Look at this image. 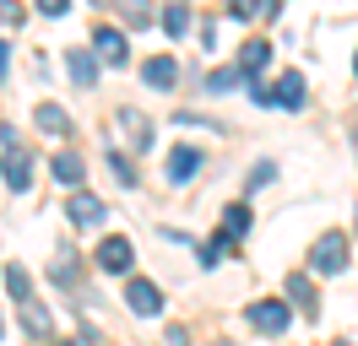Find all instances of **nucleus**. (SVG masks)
Returning <instances> with one entry per match:
<instances>
[{"instance_id": "obj_4", "label": "nucleus", "mask_w": 358, "mask_h": 346, "mask_svg": "<svg viewBox=\"0 0 358 346\" xmlns=\"http://www.w3.org/2000/svg\"><path fill=\"white\" fill-rule=\"evenodd\" d=\"M250 324L266 330V336H282V330H288V303H277V298L250 303Z\"/></svg>"}, {"instance_id": "obj_35", "label": "nucleus", "mask_w": 358, "mask_h": 346, "mask_svg": "<svg viewBox=\"0 0 358 346\" xmlns=\"http://www.w3.org/2000/svg\"><path fill=\"white\" fill-rule=\"evenodd\" d=\"M353 70H358V60H353Z\"/></svg>"}, {"instance_id": "obj_31", "label": "nucleus", "mask_w": 358, "mask_h": 346, "mask_svg": "<svg viewBox=\"0 0 358 346\" xmlns=\"http://www.w3.org/2000/svg\"><path fill=\"white\" fill-rule=\"evenodd\" d=\"M60 346H82V341H60Z\"/></svg>"}, {"instance_id": "obj_15", "label": "nucleus", "mask_w": 358, "mask_h": 346, "mask_svg": "<svg viewBox=\"0 0 358 346\" xmlns=\"http://www.w3.org/2000/svg\"><path fill=\"white\" fill-rule=\"evenodd\" d=\"M288 298L299 303V308H304V314H320V298H315V287H310V276H288Z\"/></svg>"}, {"instance_id": "obj_30", "label": "nucleus", "mask_w": 358, "mask_h": 346, "mask_svg": "<svg viewBox=\"0 0 358 346\" xmlns=\"http://www.w3.org/2000/svg\"><path fill=\"white\" fill-rule=\"evenodd\" d=\"M0 82H6V43H0Z\"/></svg>"}, {"instance_id": "obj_9", "label": "nucleus", "mask_w": 358, "mask_h": 346, "mask_svg": "<svg viewBox=\"0 0 358 346\" xmlns=\"http://www.w3.org/2000/svg\"><path fill=\"white\" fill-rule=\"evenodd\" d=\"M196 168H201V151L196 146H174L169 151V179H174V184H190Z\"/></svg>"}, {"instance_id": "obj_21", "label": "nucleus", "mask_w": 358, "mask_h": 346, "mask_svg": "<svg viewBox=\"0 0 358 346\" xmlns=\"http://www.w3.org/2000/svg\"><path fill=\"white\" fill-rule=\"evenodd\" d=\"M239 76H245L239 65H223V70H212V76H206V92H234V86H239Z\"/></svg>"}, {"instance_id": "obj_26", "label": "nucleus", "mask_w": 358, "mask_h": 346, "mask_svg": "<svg viewBox=\"0 0 358 346\" xmlns=\"http://www.w3.org/2000/svg\"><path fill=\"white\" fill-rule=\"evenodd\" d=\"M0 22L17 27V22H22V6H17V0H0Z\"/></svg>"}, {"instance_id": "obj_8", "label": "nucleus", "mask_w": 358, "mask_h": 346, "mask_svg": "<svg viewBox=\"0 0 358 346\" xmlns=\"http://www.w3.org/2000/svg\"><path fill=\"white\" fill-rule=\"evenodd\" d=\"M120 130L131 135V146H136V151L152 146V119H147V114H136V108H120Z\"/></svg>"}, {"instance_id": "obj_24", "label": "nucleus", "mask_w": 358, "mask_h": 346, "mask_svg": "<svg viewBox=\"0 0 358 346\" xmlns=\"http://www.w3.org/2000/svg\"><path fill=\"white\" fill-rule=\"evenodd\" d=\"M271 179H277V168H271V163H255V168H250V190H261Z\"/></svg>"}, {"instance_id": "obj_28", "label": "nucleus", "mask_w": 358, "mask_h": 346, "mask_svg": "<svg viewBox=\"0 0 358 346\" xmlns=\"http://www.w3.org/2000/svg\"><path fill=\"white\" fill-rule=\"evenodd\" d=\"M66 6H71V0H38V11H44V17H60Z\"/></svg>"}, {"instance_id": "obj_13", "label": "nucleus", "mask_w": 358, "mask_h": 346, "mask_svg": "<svg viewBox=\"0 0 358 346\" xmlns=\"http://www.w3.org/2000/svg\"><path fill=\"white\" fill-rule=\"evenodd\" d=\"M271 92H277V103H282V108H304V98H310V92H304V76H299V70H288V76L271 86Z\"/></svg>"}, {"instance_id": "obj_27", "label": "nucleus", "mask_w": 358, "mask_h": 346, "mask_svg": "<svg viewBox=\"0 0 358 346\" xmlns=\"http://www.w3.org/2000/svg\"><path fill=\"white\" fill-rule=\"evenodd\" d=\"M250 98H255V103H261V108H266V103H277V92H271L266 82H255V86H250Z\"/></svg>"}, {"instance_id": "obj_1", "label": "nucleus", "mask_w": 358, "mask_h": 346, "mask_svg": "<svg viewBox=\"0 0 358 346\" xmlns=\"http://www.w3.org/2000/svg\"><path fill=\"white\" fill-rule=\"evenodd\" d=\"M310 265L320 276H336V271H348V233H320L310 249Z\"/></svg>"}, {"instance_id": "obj_23", "label": "nucleus", "mask_w": 358, "mask_h": 346, "mask_svg": "<svg viewBox=\"0 0 358 346\" xmlns=\"http://www.w3.org/2000/svg\"><path fill=\"white\" fill-rule=\"evenodd\" d=\"M109 168H114V179H120V184H136V173H131V163H125V157H120V151H109Z\"/></svg>"}, {"instance_id": "obj_16", "label": "nucleus", "mask_w": 358, "mask_h": 346, "mask_svg": "<svg viewBox=\"0 0 358 346\" xmlns=\"http://www.w3.org/2000/svg\"><path fill=\"white\" fill-rule=\"evenodd\" d=\"M49 173H55L60 184H71V190H76V184H82V157H76V151H60V157L49 163Z\"/></svg>"}, {"instance_id": "obj_19", "label": "nucleus", "mask_w": 358, "mask_h": 346, "mask_svg": "<svg viewBox=\"0 0 358 346\" xmlns=\"http://www.w3.org/2000/svg\"><path fill=\"white\" fill-rule=\"evenodd\" d=\"M6 292L22 303V298H33V281H27V271L22 265H6Z\"/></svg>"}, {"instance_id": "obj_6", "label": "nucleus", "mask_w": 358, "mask_h": 346, "mask_svg": "<svg viewBox=\"0 0 358 346\" xmlns=\"http://www.w3.org/2000/svg\"><path fill=\"white\" fill-rule=\"evenodd\" d=\"M92 54H98L103 65H125V60H131L125 33H120V27H98V33H92Z\"/></svg>"}, {"instance_id": "obj_2", "label": "nucleus", "mask_w": 358, "mask_h": 346, "mask_svg": "<svg viewBox=\"0 0 358 346\" xmlns=\"http://www.w3.org/2000/svg\"><path fill=\"white\" fill-rule=\"evenodd\" d=\"M0 173H6V190L22 195L27 184H33V151H22L17 141H11V146H6V157H0Z\"/></svg>"}, {"instance_id": "obj_20", "label": "nucleus", "mask_w": 358, "mask_h": 346, "mask_svg": "<svg viewBox=\"0 0 358 346\" xmlns=\"http://www.w3.org/2000/svg\"><path fill=\"white\" fill-rule=\"evenodd\" d=\"M114 6L125 11V22H131V27H147V22H152V0H114Z\"/></svg>"}, {"instance_id": "obj_29", "label": "nucleus", "mask_w": 358, "mask_h": 346, "mask_svg": "<svg viewBox=\"0 0 358 346\" xmlns=\"http://www.w3.org/2000/svg\"><path fill=\"white\" fill-rule=\"evenodd\" d=\"M163 346H190V341H185V330H179V324H174V330L163 336Z\"/></svg>"}, {"instance_id": "obj_12", "label": "nucleus", "mask_w": 358, "mask_h": 346, "mask_svg": "<svg viewBox=\"0 0 358 346\" xmlns=\"http://www.w3.org/2000/svg\"><path fill=\"white\" fill-rule=\"evenodd\" d=\"M33 119H38V130H49V135H71V114L60 103H38Z\"/></svg>"}, {"instance_id": "obj_33", "label": "nucleus", "mask_w": 358, "mask_h": 346, "mask_svg": "<svg viewBox=\"0 0 358 346\" xmlns=\"http://www.w3.org/2000/svg\"><path fill=\"white\" fill-rule=\"evenodd\" d=\"M92 6H103V0H92Z\"/></svg>"}, {"instance_id": "obj_22", "label": "nucleus", "mask_w": 358, "mask_h": 346, "mask_svg": "<svg viewBox=\"0 0 358 346\" xmlns=\"http://www.w3.org/2000/svg\"><path fill=\"white\" fill-rule=\"evenodd\" d=\"M185 27H190V11H185V6H169V11H163V33H169V38H185Z\"/></svg>"}, {"instance_id": "obj_18", "label": "nucleus", "mask_w": 358, "mask_h": 346, "mask_svg": "<svg viewBox=\"0 0 358 346\" xmlns=\"http://www.w3.org/2000/svg\"><path fill=\"white\" fill-rule=\"evenodd\" d=\"M223 233L228 238H245L250 233V206H228V211H223Z\"/></svg>"}, {"instance_id": "obj_25", "label": "nucleus", "mask_w": 358, "mask_h": 346, "mask_svg": "<svg viewBox=\"0 0 358 346\" xmlns=\"http://www.w3.org/2000/svg\"><path fill=\"white\" fill-rule=\"evenodd\" d=\"M228 11H234L239 22H250L255 11H261V0H228Z\"/></svg>"}, {"instance_id": "obj_34", "label": "nucleus", "mask_w": 358, "mask_h": 346, "mask_svg": "<svg viewBox=\"0 0 358 346\" xmlns=\"http://www.w3.org/2000/svg\"><path fill=\"white\" fill-rule=\"evenodd\" d=\"M0 330H6V319H0Z\"/></svg>"}, {"instance_id": "obj_5", "label": "nucleus", "mask_w": 358, "mask_h": 346, "mask_svg": "<svg viewBox=\"0 0 358 346\" xmlns=\"http://www.w3.org/2000/svg\"><path fill=\"white\" fill-rule=\"evenodd\" d=\"M98 271H109V276H120V271H131V238H103V243H98Z\"/></svg>"}, {"instance_id": "obj_17", "label": "nucleus", "mask_w": 358, "mask_h": 346, "mask_svg": "<svg viewBox=\"0 0 358 346\" xmlns=\"http://www.w3.org/2000/svg\"><path fill=\"white\" fill-rule=\"evenodd\" d=\"M17 308H22V324H27V336H38V341H44L49 330H55V324H49V314H44V308H38L33 298H22Z\"/></svg>"}, {"instance_id": "obj_7", "label": "nucleus", "mask_w": 358, "mask_h": 346, "mask_svg": "<svg viewBox=\"0 0 358 346\" xmlns=\"http://www.w3.org/2000/svg\"><path fill=\"white\" fill-rule=\"evenodd\" d=\"M103 216H109V206H103L98 195H87V190L71 195V222H76V227H92V222H103Z\"/></svg>"}, {"instance_id": "obj_14", "label": "nucleus", "mask_w": 358, "mask_h": 346, "mask_svg": "<svg viewBox=\"0 0 358 346\" xmlns=\"http://www.w3.org/2000/svg\"><path fill=\"white\" fill-rule=\"evenodd\" d=\"M266 60H271V43H261V38H250L245 49H239V70H245V76H261Z\"/></svg>"}, {"instance_id": "obj_10", "label": "nucleus", "mask_w": 358, "mask_h": 346, "mask_svg": "<svg viewBox=\"0 0 358 346\" xmlns=\"http://www.w3.org/2000/svg\"><path fill=\"white\" fill-rule=\"evenodd\" d=\"M66 65H71V82H76V86H92V82H98V65H103V60H98V54H87V49H71Z\"/></svg>"}, {"instance_id": "obj_3", "label": "nucleus", "mask_w": 358, "mask_h": 346, "mask_svg": "<svg viewBox=\"0 0 358 346\" xmlns=\"http://www.w3.org/2000/svg\"><path fill=\"white\" fill-rule=\"evenodd\" d=\"M125 303H131V314H141V319L163 314V292H157L147 276H131V281H125Z\"/></svg>"}, {"instance_id": "obj_11", "label": "nucleus", "mask_w": 358, "mask_h": 346, "mask_svg": "<svg viewBox=\"0 0 358 346\" xmlns=\"http://www.w3.org/2000/svg\"><path fill=\"white\" fill-rule=\"evenodd\" d=\"M141 76H147V86H157V92H169V86H174V76H179V65L169 60V54H152V60L141 65Z\"/></svg>"}, {"instance_id": "obj_32", "label": "nucleus", "mask_w": 358, "mask_h": 346, "mask_svg": "<svg viewBox=\"0 0 358 346\" xmlns=\"http://www.w3.org/2000/svg\"><path fill=\"white\" fill-rule=\"evenodd\" d=\"M217 346H239V341H217Z\"/></svg>"}]
</instances>
